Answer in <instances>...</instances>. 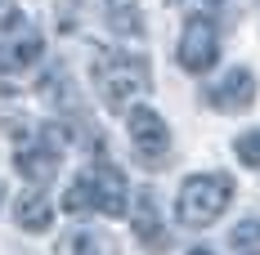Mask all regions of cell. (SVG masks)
<instances>
[{
	"label": "cell",
	"mask_w": 260,
	"mask_h": 255,
	"mask_svg": "<svg viewBox=\"0 0 260 255\" xmlns=\"http://www.w3.org/2000/svg\"><path fill=\"white\" fill-rule=\"evenodd\" d=\"M229 242H234V251H256V246H260V220H242V224H234Z\"/></svg>",
	"instance_id": "cell-14"
},
{
	"label": "cell",
	"mask_w": 260,
	"mask_h": 255,
	"mask_svg": "<svg viewBox=\"0 0 260 255\" xmlns=\"http://www.w3.org/2000/svg\"><path fill=\"white\" fill-rule=\"evenodd\" d=\"M90 184H94V210H104V215H126L130 188H126V175H121L117 166H94V170H90Z\"/></svg>",
	"instance_id": "cell-7"
},
{
	"label": "cell",
	"mask_w": 260,
	"mask_h": 255,
	"mask_svg": "<svg viewBox=\"0 0 260 255\" xmlns=\"http://www.w3.org/2000/svg\"><path fill=\"white\" fill-rule=\"evenodd\" d=\"M234 202V179L229 175H188L175 197V220L184 229H207L215 224Z\"/></svg>",
	"instance_id": "cell-2"
},
{
	"label": "cell",
	"mask_w": 260,
	"mask_h": 255,
	"mask_svg": "<svg viewBox=\"0 0 260 255\" xmlns=\"http://www.w3.org/2000/svg\"><path fill=\"white\" fill-rule=\"evenodd\" d=\"M0 5H5V0H0Z\"/></svg>",
	"instance_id": "cell-21"
},
{
	"label": "cell",
	"mask_w": 260,
	"mask_h": 255,
	"mask_svg": "<svg viewBox=\"0 0 260 255\" xmlns=\"http://www.w3.org/2000/svg\"><path fill=\"white\" fill-rule=\"evenodd\" d=\"M94 85L104 94L108 107H126L130 99L148 94L153 90V72H148V58L144 54H130V50H99L94 54Z\"/></svg>",
	"instance_id": "cell-1"
},
{
	"label": "cell",
	"mask_w": 260,
	"mask_h": 255,
	"mask_svg": "<svg viewBox=\"0 0 260 255\" xmlns=\"http://www.w3.org/2000/svg\"><path fill=\"white\" fill-rule=\"evenodd\" d=\"M14 220H18V229H27V233H45L54 224L50 197H45V193H23L18 206H14Z\"/></svg>",
	"instance_id": "cell-9"
},
{
	"label": "cell",
	"mask_w": 260,
	"mask_h": 255,
	"mask_svg": "<svg viewBox=\"0 0 260 255\" xmlns=\"http://www.w3.org/2000/svg\"><path fill=\"white\" fill-rule=\"evenodd\" d=\"M90 206H94V184H90V170H85V175L72 179V188L63 193V210H68V215H81V210H90Z\"/></svg>",
	"instance_id": "cell-11"
},
{
	"label": "cell",
	"mask_w": 260,
	"mask_h": 255,
	"mask_svg": "<svg viewBox=\"0 0 260 255\" xmlns=\"http://www.w3.org/2000/svg\"><path fill=\"white\" fill-rule=\"evenodd\" d=\"M72 255H117V242L108 233H81L72 242Z\"/></svg>",
	"instance_id": "cell-13"
},
{
	"label": "cell",
	"mask_w": 260,
	"mask_h": 255,
	"mask_svg": "<svg viewBox=\"0 0 260 255\" xmlns=\"http://www.w3.org/2000/svg\"><path fill=\"white\" fill-rule=\"evenodd\" d=\"M126 130H130V143H135V157L144 166H166V153H171V130L166 121L157 117L153 107H130L126 117Z\"/></svg>",
	"instance_id": "cell-3"
},
{
	"label": "cell",
	"mask_w": 260,
	"mask_h": 255,
	"mask_svg": "<svg viewBox=\"0 0 260 255\" xmlns=\"http://www.w3.org/2000/svg\"><path fill=\"white\" fill-rule=\"evenodd\" d=\"M41 54H45V41L27 31V36H18V41L9 45V63H18V67H31V63H36Z\"/></svg>",
	"instance_id": "cell-12"
},
{
	"label": "cell",
	"mask_w": 260,
	"mask_h": 255,
	"mask_svg": "<svg viewBox=\"0 0 260 255\" xmlns=\"http://www.w3.org/2000/svg\"><path fill=\"white\" fill-rule=\"evenodd\" d=\"M41 94L50 103H63L68 99V72H63V67H50V72L41 77Z\"/></svg>",
	"instance_id": "cell-16"
},
{
	"label": "cell",
	"mask_w": 260,
	"mask_h": 255,
	"mask_svg": "<svg viewBox=\"0 0 260 255\" xmlns=\"http://www.w3.org/2000/svg\"><path fill=\"white\" fill-rule=\"evenodd\" d=\"M104 23L117 36H144V14L139 0H104Z\"/></svg>",
	"instance_id": "cell-10"
},
{
	"label": "cell",
	"mask_w": 260,
	"mask_h": 255,
	"mask_svg": "<svg viewBox=\"0 0 260 255\" xmlns=\"http://www.w3.org/2000/svg\"><path fill=\"white\" fill-rule=\"evenodd\" d=\"M14 166H18V175L31 179V184H50V179L58 175V166H63V134L50 126L41 134V143H23V148H18Z\"/></svg>",
	"instance_id": "cell-5"
},
{
	"label": "cell",
	"mask_w": 260,
	"mask_h": 255,
	"mask_svg": "<svg viewBox=\"0 0 260 255\" xmlns=\"http://www.w3.org/2000/svg\"><path fill=\"white\" fill-rule=\"evenodd\" d=\"M130 224H135V237L148 242V246H161V242H166V233H161V215H157V197L148 193V188H139L135 210H130Z\"/></svg>",
	"instance_id": "cell-8"
},
{
	"label": "cell",
	"mask_w": 260,
	"mask_h": 255,
	"mask_svg": "<svg viewBox=\"0 0 260 255\" xmlns=\"http://www.w3.org/2000/svg\"><path fill=\"white\" fill-rule=\"evenodd\" d=\"M202 5H207V9H215V5H220V0H202Z\"/></svg>",
	"instance_id": "cell-17"
},
{
	"label": "cell",
	"mask_w": 260,
	"mask_h": 255,
	"mask_svg": "<svg viewBox=\"0 0 260 255\" xmlns=\"http://www.w3.org/2000/svg\"><path fill=\"white\" fill-rule=\"evenodd\" d=\"M251 255H260V246H256V251H251Z\"/></svg>",
	"instance_id": "cell-20"
},
{
	"label": "cell",
	"mask_w": 260,
	"mask_h": 255,
	"mask_svg": "<svg viewBox=\"0 0 260 255\" xmlns=\"http://www.w3.org/2000/svg\"><path fill=\"white\" fill-rule=\"evenodd\" d=\"M175 54H180V67H184V72H193V77L211 72L215 58H220V31H215V23H211V18H188Z\"/></svg>",
	"instance_id": "cell-4"
},
{
	"label": "cell",
	"mask_w": 260,
	"mask_h": 255,
	"mask_svg": "<svg viewBox=\"0 0 260 255\" xmlns=\"http://www.w3.org/2000/svg\"><path fill=\"white\" fill-rule=\"evenodd\" d=\"M0 202H5V184H0Z\"/></svg>",
	"instance_id": "cell-19"
},
{
	"label": "cell",
	"mask_w": 260,
	"mask_h": 255,
	"mask_svg": "<svg viewBox=\"0 0 260 255\" xmlns=\"http://www.w3.org/2000/svg\"><path fill=\"white\" fill-rule=\"evenodd\" d=\"M234 153H238V161H242V166H251V170H256V166H260V130H247V134H238Z\"/></svg>",
	"instance_id": "cell-15"
},
{
	"label": "cell",
	"mask_w": 260,
	"mask_h": 255,
	"mask_svg": "<svg viewBox=\"0 0 260 255\" xmlns=\"http://www.w3.org/2000/svg\"><path fill=\"white\" fill-rule=\"evenodd\" d=\"M188 255H211V251H202V246H198V251H188Z\"/></svg>",
	"instance_id": "cell-18"
},
{
	"label": "cell",
	"mask_w": 260,
	"mask_h": 255,
	"mask_svg": "<svg viewBox=\"0 0 260 255\" xmlns=\"http://www.w3.org/2000/svg\"><path fill=\"white\" fill-rule=\"evenodd\" d=\"M207 103L215 112H247L256 103V77L247 67H229L215 85H207Z\"/></svg>",
	"instance_id": "cell-6"
}]
</instances>
